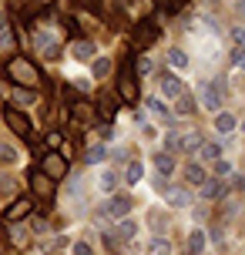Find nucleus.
<instances>
[{
  "instance_id": "nucleus-10",
  "label": "nucleus",
  "mask_w": 245,
  "mask_h": 255,
  "mask_svg": "<svg viewBox=\"0 0 245 255\" xmlns=\"http://www.w3.org/2000/svg\"><path fill=\"white\" fill-rule=\"evenodd\" d=\"M168 64H171L175 71H185V67H188V54L178 51V47H171V51H168Z\"/></svg>"
},
{
  "instance_id": "nucleus-17",
  "label": "nucleus",
  "mask_w": 245,
  "mask_h": 255,
  "mask_svg": "<svg viewBox=\"0 0 245 255\" xmlns=\"http://www.w3.org/2000/svg\"><path fill=\"white\" fill-rule=\"evenodd\" d=\"M44 168H47V175H64L67 171V165H64V158H47V161H44Z\"/></svg>"
},
{
  "instance_id": "nucleus-15",
  "label": "nucleus",
  "mask_w": 245,
  "mask_h": 255,
  "mask_svg": "<svg viewBox=\"0 0 245 255\" xmlns=\"http://www.w3.org/2000/svg\"><path fill=\"white\" fill-rule=\"evenodd\" d=\"M7 121H10V128L17 131V134H27V128H30V125H27V118L17 115V111H7Z\"/></svg>"
},
{
  "instance_id": "nucleus-11",
  "label": "nucleus",
  "mask_w": 245,
  "mask_h": 255,
  "mask_svg": "<svg viewBox=\"0 0 245 255\" xmlns=\"http://www.w3.org/2000/svg\"><path fill=\"white\" fill-rule=\"evenodd\" d=\"M71 54H74L78 61H91V57H94V44H91V40H78Z\"/></svg>"
},
{
  "instance_id": "nucleus-34",
  "label": "nucleus",
  "mask_w": 245,
  "mask_h": 255,
  "mask_svg": "<svg viewBox=\"0 0 245 255\" xmlns=\"http://www.w3.org/2000/svg\"><path fill=\"white\" fill-rule=\"evenodd\" d=\"M235 7H239V13L245 17V0H235Z\"/></svg>"
},
{
  "instance_id": "nucleus-7",
  "label": "nucleus",
  "mask_w": 245,
  "mask_h": 255,
  "mask_svg": "<svg viewBox=\"0 0 245 255\" xmlns=\"http://www.w3.org/2000/svg\"><path fill=\"white\" fill-rule=\"evenodd\" d=\"M141 178H144L141 161H128V168H124V181H128V185H141Z\"/></svg>"
},
{
  "instance_id": "nucleus-6",
  "label": "nucleus",
  "mask_w": 245,
  "mask_h": 255,
  "mask_svg": "<svg viewBox=\"0 0 245 255\" xmlns=\"http://www.w3.org/2000/svg\"><path fill=\"white\" fill-rule=\"evenodd\" d=\"M155 168H158V175H161V178H168V175H171V171H175V158H171V154H155Z\"/></svg>"
},
{
  "instance_id": "nucleus-3",
  "label": "nucleus",
  "mask_w": 245,
  "mask_h": 255,
  "mask_svg": "<svg viewBox=\"0 0 245 255\" xmlns=\"http://www.w3.org/2000/svg\"><path fill=\"white\" fill-rule=\"evenodd\" d=\"M128 208H131L128 198H124V195H115L111 202L104 205V215H111V218H124V215H128Z\"/></svg>"
},
{
  "instance_id": "nucleus-2",
  "label": "nucleus",
  "mask_w": 245,
  "mask_h": 255,
  "mask_svg": "<svg viewBox=\"0 0 245 255\" xmlns=\"http://www.w3.org/2000/svg\"><path fill=\"white\" fill-rule=\"evenodd\" d=\"M212 128H215V134H232L235 131V115H229V111H215V121H212Z\"/></svg>"
},
{
  "instance_id": "nucleus-9",
  "label": "nucleus",
  "mask_w": 245,
  "mask_h": 255,
  "mask_svg": "<svg viewBox=\"0 0 245 255\" xmlns=\"http://www.w3.org/2000/svg\"><path fill=\"white\" fill-rule=\"evenodd\" d=\"M144 101H148V108H151V115H158V118H171V111H168V104L161 101V98H158V94H151V98H144Z\"/></svg>"
},
{
  "instance_id": "nucleus-29",
  "label": "nucleus",
  "mask_w": 245,
  "mask_h": 255,
  "mask_svg": "<svg viewBox=\"0 0 245 255\" xmlns=\"http://www.w3.org/2000/svg\"><path fill=\"white\" fill-rule=\"evenodd\" d=\"M74 255H94V249L88 242H74Z\"/></svg>"
},
{
  "instance_id": "nucleus-32",
  "label": "nucleus",
  "mask_w": 245,
  "mask_h": 255,
  "mask_svg": "<svg viewBox=\"0 0 245 255\" xmlns=\"http://www.w3.org/2000/svg\"><path fill=\"white\" fill-rule=\"evenodd\" d=\"M13 101H17V104H30V98H27L24 91H13Z\"/></svg>"
},
{
  "instance_id": "nucleus-19",
  "label": "nucleus",
  "mask_w": 245,
  "mask_h": 255,
  "mask_svg": "<svg viewBox=\"0 0 245 255\" xmlns=\"http://www.w3.org/2000/svg\"><path fill=\"white\" fill-rule=\"evenodd\" d=\"M115 185H118V175H115V171H101L98 188H101V191H115Z\"/></svg>"
},
{
  "instance_id": "nucleus-4",
  "label": "nucleus",
  "mask_w": 245,
  "mask_h": 255,
  "mask_svg": "<svg viewBox=\"0 0 245 255\" xmlns=\"http://www.w3.org/2000/svg\"><path fill=\"white\" fill-rule=\"evenodd\" d=\"M13 77H17L20 84H34V81H37V74L30 71V64H27V61H13Z\"/></svg>"
},
{
  "instance_id": "nucleus-21",
  "label": "nucleus",
  "mask_w": 245,
  "mask_h": 255,
  "mask_svg": "<svg viewBox=\"0 0 245 255\" xmlns=\"http://www.w3.org/2000/svg\"><path fill=\"white\" fill-rule=\"evenodd\" d=\"M151 252H155V255H171V242H165V239L158 235L155 242H151Z\"/></svg>"
},
{
  "instance_id": "nucleus-12",
  "label": "nucleus",
  "mask_w": 245,
  "mask_h": 255,
  "mask_svg": "<svg viewBox=\"0 0 245 255\" xmlns=\"http://www.w3.org/2000/svg\"><path fill=\"white\" fill-rule=\"evenodd\" d=\"M198 151H202V161H219L222 158V148L215 141H208V144H198Z\"/></svg>"
},
{
  "instance_id": "nucleus-24",
  "label": "nucleus",
  "mask_w": 245,
  "mask_h": 255,
  "mask_svg": "<svg viewBox=\"0 0 245 255\" xmlns=\"http://www.w3.org/2000/svg\"><path fill=\"white\" fill-rule=\"evenodd\" d=\"M27 208H30L27 202H17V205L10 208V222H17V218H24V215H27Z\"/></svg>"
},
{
  "instance_id": "nucleus-26",
  "label": "nucleus",
  "mask_w": 245,
  "mask_h": 255,
  "mask_svg": "<svg viewBox=\"0 0 245 255\" xmlns=\"http://www.w3.org/2000/svg\"><path fill=\"white\" fill-rule=\"evenodd\" d=\"M108 71H111V64L104 61V57H98V61H94V74H98V77H104Z\"/></svg>"
},
{
  "instance_id": "nucleus-27",
  "label": "nucleus",
  "mask_w": 245,
  "mask_h": 255,
  "mask_svg": "<svg viewBox=\"0 0 245 255\" xmlns=\"http://www.w3.org/2000/svg\"><path fill=\"white\" fill-rule=\"evenodd\" d=\"M215 171H219V178H225V175H232V165H229V161H215Z\"/></svg>"
},
{
  "instance_id": "nucleus-5",
  "label": "nucleus",
  "mask_w": 245,
  "mask_h": 255,
  "mask_svg": "<svg viewBox=\"0 0 245 255\" xmlns=\"http://www.w3.org/2000/svg\"><path fill=\"white\" fill-rule=\"evenodd\" d=\"M161 94H165V98H178V94H185V91H181V81L175 74H165L161 77Z\"/></svg>"
},
{
  "instance_id": "nucleus-20",
  "label": "nucleus",
  "mask_w": 245,
  "mask_h": 255,
  "mask_svg": "<svg viewBox=\"0 0 245 255\" xmlns=\"http://www.w3.org/2000/svg\"><path fill=\"white\" fill-rule=\"evenodd\" d=\"M198 144H202V141H198V134H185V138H178V151H195V148H198Z\"/></svg>"
},
{
  "instance_id": "nucleus-1",
  "label": "nucleus",
  "mask_w": 245,
  "mask_h": 255,
  "mask_svg": "<svg viewBox=\"0 0 245 255\" xmlns=\"http://www.w3.org/2000/svg\"><path fill=\"white\" fill-rule=\"evenodd\" d=\"M202 108H208V111L222 108V84H205L202 88Z\"/></svg>"
},
{
  "instance_id": "nucleus-22",
  "label": "nucleus",
  "mask_w": 245,
  "mask_h": 255,
  "mask_svg": "<svg viewBox=\"0 0 245 255\" xmlns=\"http://www.w3.org/2000/svg\"><path fill=\"white\" fill-rule=\"evenodd\" d=\"M175 111H178V115H188V111H192V98H188V94H178V98H175Z\"/></svg>"
},
{
  "instance_id": "nucleus-14",
  "label": "nucleus",
  "mask_w": 245,
  "mask_h": 255,
  "mask_svg": "<svg viewBox=\"0 0 245 255\" xmlns=\"http://www.w3.org/2000/svg\"><path fill=\"white\" fill-rule=\"evenodd\" d=\"M104 154H108V148H104V144H91L88 154H84V161H88V165H101Z\"/></svg>"
},
{
  "instance_id": "nucleus-31",
  "label": "nucleus",
  "mask_w": 245,
  "mask_h": 255,
  "mask_svg": "<svg viewBox=\"0 0 245 255\" xmlns=\"http://www.w3.org/2000/svg\"><path fill=\"white\" fill-rule=\"evenodd\" d=\"M232 61H235V67H245V51H235Z\"/></svg>"
},
{
  "instance_id": "nucleus-18",
  "label": "nucleus",
  "mask_w": 245,
  "mask_h": 255,
  "mask_svg": "<svg viewBox=\"0 0 245 255\" xmlns=\"http://www.w3.org/2000/svg\"><path fill=\"white\" fill-rule=\"evenodd\" d=\"M188 249H192V252H202V249H205V232L202 229H192V235H188Z\"/></svg>"
},
{
  "instance_id": "nucleus-23",
  "label": "nucleus",
  "mask_w": 245,
  "mask_h": 255,
  "mask_svg": "<svg viewBox=\"0 0 245 255\" xmlns=\"http://www.w3.org/2000/svg\"><path fill=\"white\" fill-rule=\"evenodd\" d=\"M121 239H134V232H138V225H134V222H131V218H124V222H121Z\"/></svg>"
},
{
  "instance_id": "nucleus-30",
  "label": "nucleus",
  "mask_w": 245,
  "mask_h": 255,
  "mask_svg": "<svg viewBox=\"0 0 245 255\" xmlns=\"http://www.w3.org/2000/svg\"><path fill=\"white\" fill-rule=\"evenodd\" d=\"M148 71H151V57H141V61H138V74H148Z\"/></svg>"
},
{
  "instance_id": "nucleus-25",
  "label": "nucleus",
  "mask_w": 245,
  "mask_h": 255,
  "mask_svg": "<svg viewBox=\"0 0 245 255\" xmlns=\"http://www.w3.org/2000/svg\"><path fill=\"white\" fill-rule=\"evenodd\" d=\"M232 40H235V47H239V51H245V27H235Z\"/></svg>"
},
{
  "instance_id": "nucleus-28",
  "label": "nucleus",
  "mask_w": 245,
  "mask_h": 255,
  "mask_svg": "<svg viewBox=\"0 0 245 255\" xmlns=\"http://www.w3.org/2000/svg\"><path fill=\"white\" fill-rule=\"evenodd\" d=\"M0 161H17V151H13V148H3V144H0Z\"/></svg>"
},
{
  "instance_id": "nucleus-13",
  "label": "nucleus",
  "mask_w": 245,
  "mask_h": 255,
  "mask_svg": "<svg viewBox=\"0 0 245 255\" xmlns=\"http://www.w3.org/2000/svg\"><path fill=\"white\" fill-rule=\"evenodd\" d=\"M185 178L192 181V185H198V188L208 181V178H205V168H198V165H188V168H185Z\"/></svg>"
},
{
  "instance_id": "nucleus-33",
  "label": "nucleus",
  "mask_w": 245,
  "mask_h": 255,
  "mask_svg": "<svg viewBox=\"0 0 245 255\" xmlns=\"http://www.w3.org/2000/svg\"><path fill=\"white\" fill-rule=\"evenodd\" d=\"M3 30H7V13L0 10V34H3Z\"/></svg>"
},
{
  "instance_id": "nucleus-8",
  "label": "nucleus",
  "mask_w": 245,
  "mask_h": 255,
  "mask_svg": "<svg viewBox=\"0 0 245 255\" xmlns=\"http://www.w3.org/2000/svg\"><path fill=\"white\" fill-rule=\"evenodd\" d=\"M222 195H225V181H205V185H202V198H222Z\"/></svg>"
},
{
  "instance_id": "nucleus-16",
  "label": "nucleus",
  "mask_w": 245,
  "mask_h": 255,
  "mask_svg": "<svg viewBox=\"0 0 245 255\" xmlns=\"http://www.w3.org/2000/svg\"><path fill=\"white\" fill-rule=\"evenodd\" d=\"M165 202H168V208H185L188 195H185V191H178V188H171V191L165 195Z\"/></svg>"
}]
</instances>
